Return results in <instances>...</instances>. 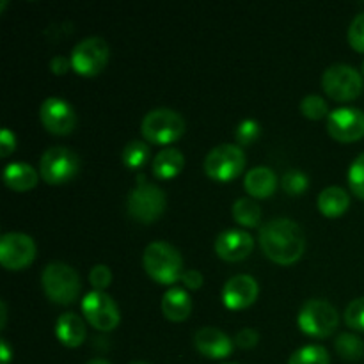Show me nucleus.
<instances>
[{
	"label": "nucleus",
	"mask_w": 364,
	"mask_h": 364,
	"mask_svg": "<svg viewBox=\"0 0 364 364\" xmlns=\"http://www.w3.org/2000/svg\"><path fill=\"white\" fill-rule=\"evenodd\" d=\"M259 245L270 259L277 263H294L302 256L306 237L302 228L287 217H276L259 230Z\"/></svg>",
	"instance_id": "1"
},
{
	"label": "nucleus",
	"mask_w": 364,
	"mask_h": 364,
	"mask_svg": "<svg viewBox=\"0 0 364 364\" xmlns=\"http://www.w3.org/2000/svg\"><path fill=\"white\" fill-rule=\"evenodd\" d=\"M142 263L149 276L160 283L173 284L183 276V259L180 251L169 242L155 240L146 245Z\"/></svg>",
	"instance_id": "2"
},
{
	"label": "nucleus",
	"mask_w": 364,
	"mask_h": 364,
	"mask_svg": "<svg viewBox=\"0 0 364 364\" xmlns=\"http://www.w3.org/2000/svg\"><path fill=\"white\" fill-rule=\"evenodd\" d=\"M41 283L46 295L59 304H70L80 294L77 270L64 262H50L41 274Z\"/></svg>",
	"instance_id": "3"
},
{
	"label": "nucleus",
	"mask_w": 364,
	"mask_h": 364,
	"mask_svg": "<svg viewBox=\"0 0 364 364\" xmlns=\"http://www.w3.org/2000/svg\"><path fill=\"white\" fill-rule=\"evenodd\" d=\"M141 130L148 141L167 144L181 137L185 132V119L178 110L169 107H156L142 117Z\"/></svg>",
	"instance_id": "4"
},
{
	"label": "nucleus",
	"mask_w": 364,
	"mask_h": 364,
	"mask_svg": "<svg viewBox=\"0 0 364 364\" xmlns=\"http://www.w3.org/2000/svg\"><path fill=\"white\" fill-rule=\"evenodd\" d=\"M338 320H340V315H338L336 308L326 299H309V301H306L297 316L299 327L304 333L318 338L333 333L338 326Z\"/></svg>",
	"instance_id": "5"
},
{
	"label": "nucleus",
	"mask_w": 364,
	"mask_h": 364,
	"mask_svg": "<svg viewBox=\"0 0 364 364\" xmlns=\"http://www.w3.org/2000/svg\"><path fill=\"white\" fill-rule=\"evenodd\" d=\"M322 85L327 95L340 102H348L363 91V77L354 66L345 63L331 64L322 75Z\"/></svg>",
	"instance_id": "6"
},
{
	"label": "nucleus",
	"mask_w": 364,
	"mask_h": 364,
	"mask_svg": "<svg viewBox=\"0 0 364 364\" xmlns=\"http://www.w3.org/2000/svg\"><path fill=\"white\" fill-rule=\"evenodd\" d=\"M78 169H80V160L77 153L66 146H52L43 153L39 160L41 176L52 185L66 183L78 173Z\"/></svg>",
	"instance_id": "7"
},
{
	"label": "nucleus",
	"mask_w": 364,
	"mask_h": 364,
	"mask_svg": "<svg viewBox=\"0 0 364 364\" xmlns=\"http://www.w3.org/2000/svg\"><path fill=\"white\" fill-rule=\"evenodd\" d=\"M127 206L134 219L151 223L166 210V192L153 183H139L128 194Z\"/></svg>",
	"instance_id": "8"
},
{
	"label": "nucleus",
	"mask_w": 364,
	"mask_h": 364,
	"mask_svg": "<svg viewBox=\"0 0 364 364\" xmlns=\"http://www.w3.org/2000/svg\"><path fill=\"white\" fill-rule=\"evenodd\" d=\"M245 166V155L240 146L237 144H224L215 146L210 149L208 155L205 156V171L208 176L215 180H231L238 176Z\"/></svg>",
	"instance_id": "9"
},
{
	"label": "nucleus",
	"mask_w": 364,
	"mask_h": 364,
	"mask_svg": "<svg viewBox=\"0 0 364 364\" xmlns=\"http://www.w3.org/2000/svg\"><path fill=\"white\" fill-rule=\"evenodd\" d=\"M109 60V45L100 36L80 39L71 50V66L82 75H96Z\"/></svg>",
	"instance_id": "10"
},
{
	"label": "nucleus",
	"mask_w": 364,
	"mask_h": 364,
	"mask_svg": "<svg viewBox=\"0 0 364 364\" xmlns=\"http://www.w3.org/2000/svg\"><path fill=\"white\" fill-rule=\"evenodd\" d=\"M82 309L91 326L100 331H110L119 323V308L116 301L103 290H92L82 299Z\"/></svg>",
	"instance_id": "11"
},
{
	"label": "nucleus",
	"mask_w": 364,
	"mask_h": 364,
	"mask_svg": "<svg viewBox=\"0 0 364 364\" xmlns=\"http://www.w3.org/2000/svg\"><path fill=\"white\" fill-rule=\"evenodd\" d=\"M36 244L32 237L20 231H9L0 237V263L6 269H23L34 259Z\"/></svg>",
	"instance_id": "12"
},
{
	"label": "nucleus",
	"mask_w": 364,
	"mask_h": 364,
	"mask_svg": "<svg viewBox=\"0 0 364 364\" xmlns=\"http://www.w3.org/2000/svg\"><path fill=\"white\" fill-rule=\"evenodd\" d=\"M327 130L341 142L358 141L364 135V112L358 107H340L327 117Z\"/></svg>",
	"instance_id": "13"
},
{
	"label": "nucleus",
	"mask_w": 364,
	"mask_h": 364,
	"mask_svg": "<svg viewBox=\"0 0 364 364\" xmlns=\"http://www.w3.org/2000/svg\"><path fill=\"white\" fill-rule=\"evenodd\" d=\"M39 117L41 123L53 134H68L77 123L73 107L60 96H48L39 107Z\"/></svg>",
	"instance_id": "14"
},
{
	"label": "nucleus",
	"mask_w": 364,
	"mask_h": 364,
	"mask_svg": "<svg viewBox=\"0 0 364 364\" xmlns=\"http://www.w3.org/2000/svg\"><path fill=\"white\" fill-rule=\"evenodd\" d=\"M255 247V238L251 233L237 228H230L219 233L215 240V251L220 258L228 262H238L249 256V252Z\"/></svg>",
	"instance_id": "15"
},
{
	"label": "nucleus",
	"mask_w": 364,
	"mask_h": 364,
	"mask_svg": "<svg viewBox=\"0 0 364 364\" xmlns=\"http://www.w3.org/2000/svg\"><path fill=\"white\" fill-rule=\"evenodd\" d=\"M258 297V283L249 274H237L230 277L223 288V301L228 308H247Z\"/></svg>",
	"instance_id": "16"
},
{
	"label": "nucleus",
	"mask_w": 364,
	"mask_h": 364,
	"mask_svg": "<svg viewBox=\"0 0 364 364\" xmlns=\"http://www.w3.org/2000/svg\"><path fill=\"white\" fill-rule=\"evenodd\" d=\"M194 345L203 355L213 359H223L233 352V340L219 327L205 326L196 331Z\"/></svg>",
	"instance_id": "17"
},
{
	"label": "nucleus",
	"mask_w": 364,
	"mask_h": 364,
	"mask_svg": "<svg viewBox=\"0 0 364 364\" xmlns=\"http://www.w3.org/2000/svg\"><path fill=\"white\" fill-rule=\"evenodd\" d=\"M55 334L66 347H78L85 340V323L77 313L66 311L57 318Z\"/></svg>",
	"instance_id": "18"
},
{
	"label": "nucleus",
	"mask_w": 364,
	"mask_h": 364,
	"mask_svg": "<svg viewBox=\"0 0 364 364\" xmlns=\"http://www.w3.org/2000/svg\"><path fill=\"white\" fill-rule=\"evenodd\" d=\"M244 185L247 192L255 198H267L272 194L277 187V176L270 167L258 166L247 171L244 178Z\"/></svg>",
	"instance_id": "19"
},
{
	"label": "nucleus",
	"mask_w": 364,
	"mask_h": 364,
	"mask_svg": "<svg viewBox=\"0 0 364 364\" xmlns=\"http://www.w3.org/2000/svg\"><path fill=\"white\" fill-rule=\"evenodd\" d=\"M192 309L191 295L183 290V288L173 287L164 294L162 297V311L167 318L180 322L188 316Z\"/></svg>",
	"instance_id": "20"
},
{
	"label": "nucleus",
	"mask_w": 364,
	"mask_h": 364,
	"mask_svg": "<svg viewBox=\"0 0 364 364\" xmlns=\"http://www.w3.org/2000/svg\"><path fill=\"white\" fill-rule=\"evenodd\" d=\"M4 183L14 191H27L38 183V171L25 162H11L4 169Z\"/></svg>",
	"instance_id": "21"
},
{
	"label": "nucleus",
	"mask_w": 364,
	"mask_h": 364,
	"mask_svg": "<svg viewBox=\"0 0 364 364\" xmlns=\"http://www.w3.org/2000/svg\"><path fill=\"white\" fill-rule=\"evenodd\" d=\"M183 164V153L178 148L167 146V148L160 149L155 159H153V174L159 178H173L180 173Z\"/></svg>",
	"instance_id": "22"
},
{
	"label": "nucleus",
	"mask_w": 364,
	"mask_h": 364,
	"mask_svg": "<svg viewBox=\"0 0 364 364\" xmlns=\"http://www.w3.org/2000/svg\"><path fill=\"white\" fill-rule=\"evenodd\" d=\"M348 203H350L348 192L343 187H338V185L326 187L318 194V208L322 210L323 215H341L348 208Z\"/></svg>",
	"instance_id": "23"
},
{
	"label": "nucleus",
	"mask_w": 364,
	"mask_h": 364,
	"mask_svg": "<svg viewBox=\"0 0 364 364\" xmlns=\"http://www.w3.org/2000/svg\"><path fill=\"white\" fill-rule=\"evenodd\" d=\"M233 217L244 226H258L262 220V206L252 198H238L233 205Z\"/></svg>",
	"instance_id": "24"
},
{
	"label": "nucleus",
	"mask_w": 364,
	"mask_h": 364,
	"mask_svg": "<svg viewBox=\"0 0 364 364\" xmlns=\"http://www.w3.org/2000/svg\"><path fill=\"white\" fill-rule=\"evenodd\" d=\"M336 350L338 354L348 361H358L364 355V341L358 334L341 333L336 338Z\"/></svg>",
	"instance_id": "25"
},
{
	"label": "nucleus",
	"mask_w": 364,
	"mask_h": 364,
	"mask_svg": "<svg viewBox=\"0 0 364 364\" xmlns=\"http://www.w3.org/2000/svg\"><path fill=\"white\" fill-rule=\"evenodd\" d=\"M288 364H329V352L322 345H306L291 354Z\"/></svg>",
	"instance_id": "26"
},
{
	"label": "nucleus",
	"mask_w": 364,
	"mask_h": 364,
	"mask_svg": "<svg viewBox=\"0 0 364 364\" xmlns=\"http://www.w3.org/2000/svg\"><path fill=\"white\" fill-rule=\"evenodd\" d=\"M148 156H149V146L146 144V142L139 141V139H134V141H130L123 148V162L124 166L132 167V169L142 166V164L148 160Z\"/></svg>",
	"instance_id": "27"
},
{
	"label": "nucleus",
	"mask_w": 364,
	"mask_h": 364,
	"mask_svg": "<svg viewBox=\"0 0 364 364\" xmlns=\"http://www.w3.org/2000/svg\"><path fill=\"white\" fill-rule=\"evenodd\" d=\"M348 183L358 198L364 199V151L354 159L348 169Z\"/></svg>",
	"instance_id": "28"
},
{
	"label": "nucleus",
	"mask_w": 364,
	"mask_h": 364,
	"mask_svg": "<svg viewBox=\"0 0 364 364\" xmlns=\"http://www.w3.org/2000/svg\"><path fill=\"white\" fill-rule=\"evenodd\" d=\"M301 110L309 119H320L327 114V102L320 95H308L302 98Z\"/></svg>",
	"instance_id": "29"
},
{
	"label": "nucleus",
	"mask_w": 364,
	"mask_h": 364,
	"mask_svg": "<svg viewBox=\"0 0 364 364\" xmlns=\"http://www.w3.org/2000/svg\"><path fill=\"white\" fill-rule=\"evenodd\" d=\"M283 188L288 194H301L308 188V176L301 169H288L283 174Z\"/></svg>",
	"instance_id": "30"
},
{
	"label": "nucleus",
	"mask_w": 364,
	"mask_h": 364,
	"mask_svg": "<svg viewBox=\"0 0 364 364\" xmlns=\"http://www.w3.org/2000/svg\"><path fill=\"white\" fill-rule=\"evenodd\" d=\"M345 322L352 329L364 331V297H358L345 309Z\"/></svg>",
	"instance_id": "31"
},
{
	"label": "nucleus",
	"mask_w": 364,
	"mask_h": 364,
	"mask_svg": "<svg viewBox=\"0 0 364 364\" xmlns=\"http://www.w3.org/2000/svg\"><path fill=\"white\" fill-rule=\"evenodd\" d=\"M348 41L359 52H364V11L352 20L348 27Z\"/></svg>",
	"instance_id": "32"
},
{
	"label": "nucleus",
	"mask_w": 364,
	"mask_h": 364,
	"mask_svg": "<svg viewBox=\"0 0 364 364\" xmlns=\"http://www.w3.org/2000/svg\"><path fill=\"white\" fill-rule=\"evenodd\" d=\"M237 141L240 144H251L259 135V123L256 119H244L237 127Z\"/></svg>",
	"instance_id": "33"
},
{
	"label": "nucleus",
	"mask_w": 364,
	"mask_h": 364,
	"mask_svg": "<svg viewBox=\"0 0 364 364\" xmlns=\"http://www.w3.org/2000/svg\"><path fill=\"white\" fill-rule=\"evenodd\" d=\"M89 281H91V284L96 290H103V288L109 287L110 281H112V272H110V269L107 265L98 263V265L92 267L91 272H89Z\"/></svg>",
	"instance_id": "34"
},
{
	"label": "nucleus",
	"mask_w": 364,
	"mask_h": 364,
	"mask_svg": "<svg viewBox=\"0 0 364 364\" xmlns=\"http://www.w3.org/2000/svg\"><path fill=\"white\" fill-rule=\"evenodd\" d=\"M259 340V334L256 333L255 329L251 327H245V329L238 331L237 336H235V341H237L238 347H244V348H251L258 343Z\"/></svg>",
	"instance_id": "35"
},
{
	"label": "nucleus",
	"mask_w": 364,
	"mask_h": 364,
	"mask_svg": "<svg viewBox=\"0 0 364 364\" xmlns=\"http://www.w3.org/2000/svg\"><path fill=\"white\" fill-rule=\"evenodd\" d=\"M14 146H16V137H14L13 132L9 128H2V132H0V153H2V156L9 155Z\"/></svg>",
	"instance_id": "36"
},
{
	"label": "nucleus",
	"mask_w": 364,
	"mask_h": 364,
	"mask_svg": "<svg viewBox=\"0 0 364 364\" xmlns=\"http://www.w3.org/2000/svg\"><path fill=\"white\" fill-rule=\"evenodd\" d=\"M181 281H183L188 288H198L203 284V276L201 272H198V270L191 269V270H185L183 276H181Z\"/></svg>",
	"instance_id": "37"
},
{
	"label": "nucleus",
	"mask_w": 364,
	"mask_h": 364,
	"mask_svg": "<svg viewBox=\"0 0 364 364\" xmlns=\"http://www.w3.org/2000/svg\"><path fill=\"white\" fill-rule=\"evenodd\" d=\"M71 66V60L64 55H55L50 60V68H52L53 73H64L68 68Z\"/></svg>",
	"instance_id": "38"
},
{
	"label": "nucleus",
	"mask_w": 364,
	"mask_h": 364,
	"mask_svg": "<svg viewBox=\"0 0 364 364\" xmlns=\"http://www.w3.org/2000/svg\"><path fill=\"white\" fill-rule=\"evenodd\" d=\"M9 359H11V348H9V345H7V341L4 340H0V361H2V364H7L9 363Z\"/></svg>",
	"instance_id": "39"
},
{
	"label": "nucleus",
	"mask_w": 364,
	"mask_h": 364,
	"mask_svg": "<svg viewBox=\"0 0 364 364\" xmlns=\"http://www.w3.org/2000/svg\"><path fill=\"white\" fill-rule=\"evenodd\" d=\"M0 315H2V320H0V326L4 327V323H6V302H0Z\"/></svg>",
	"instance_id": "40"
},
{
	"label": "nucleus",
	"mask_w": 364,
	"mask_h": 364,
	"mask_svg": "<svg viewBox=\"0 0 364 364\" xmlns=\"http://www.w3.org/2000/svg\"><path fill=\"white\" fill-rule=\"evenodd\" d=\"M85 364H110V363L107 361V359H100V358H96V359H91V361L85 363Z\"/></svg>",
	"instance_id": "41"
},
{
	"label": "nucleus",
	"mask_w": 364,
	"mask_h": 364,
	"mask_svg": "<svg viewBox=\"0 0 364 364\" xmlns=\"http://www.w3.org/2000/svg\"><path fill=\"white\" fill-rule=\"evenodd\" d=\"M132 364H151V363H146V361H135V363H132Z\"/></svg>",
	"instance_id": "42"
},
{
	"label": "nucleus",
	"mask_w": 364,
	"mask_h": 364,
	"mask_svg": "<svg viewBox=\"0 0 364 364\" xmlns=\"http://www.w3.org/2000/svg\"><path fill=\"white\" fill-rule=\"evenodd\" d=\"M223 364H238V363H223Z\"/></svg>",
	"instance_id": "43"
},
{
	"label": "nucleus",
	"mask_w": 364,
	"mask_h": 364,
	"mask_svg": "<svg viewBox=\"0 0 364 364\" xmlns=\"http://www.w3.org/2000/svg\"><path fill=\"white\" fill-rule=\"evenodd\" d=\"M363 71H364V60H363Z\"/></svg>",
	"instance_id": "44"
}]
</instances>
